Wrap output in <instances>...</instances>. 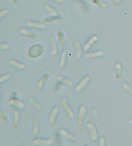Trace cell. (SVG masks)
<instances>
[{
  "instance_id": "6da1fadb",
  "label": "cell",
  "mask_w": 132,
  "mask_h": 146,
  "mask_svg": "<svg viewBox=\"0 0 132 146\" xmlns=\"http://www.w3.org/2000/svg\"><path fill=\"white\" fill-rule=\"evenodd\" d=\"M44 52V46L41 44H34L28 50V57L29 58L36 59L40 57Z\"/></svg>"
},
{
  "instance_id": "7a4b0ae2",
  "label": "cell",
  "mask_w": 132,
  "mask_h": 146,
  "mask_svg": "<svg viewBox=\"0 0 132 146\" xmlns=\"http://www.w3.org/2000/svg\"><path fill=\"white\" fill-rule=\"evenodd\" d=\"M87 127H88V131H89V135L90 139L93 141L97 140L98 138V133L96 127V125L93 123L89 122L87 123Z\"/></svg>"
},
{
  "instance_id": "3957f363",
  "label": "cell",
  "mask_w": 132,
  "mask_h": 146,
  "mask_svg": "<svg viewBox=\"0 0 132 146\" xmlns=\"http://www.w3.org/2000/svg\"><path fill=\"white\" fill-rule=\"evenodd\" d=\"M86 113H87V108H86L85 106L84 105L81 106L79 107L77 116H76V123L79 126H82L83 125Z\"/></svg>"
},
{
  "instance_id": "277c9868",
  "label": "cell",
  "mask_w": 132,
  "mask_h": 146,
  "mask_svg": "<svg viewBox=\"0 0 132 146\" xmlns=\"http://www.w3.org/2000/svg\"><path fill=\"white\" fill-rule=\"evenodd\" d=\"M61 104H62V108H63L64 111L66 112V114L68 115L70 118H73V117H74L75 114H74V110H72V108H71V107L69 106L68 104L67 99H66V98H63V99L62 100V102H61Z\"/></svg>"
},
{
  "instance_id": "5b68a950",
  "label": "cell",
  "mask_w": 132,
  "mask_h": 146,
  "mask_svg": "<svg viewBox=\"0 0 132 146\" xmlns=\"http://www.w3.org/2000/svg\"><path fill=\"white\" fill-rule=\"evenodd\" d=\"M52 143H53L52 139H42V138H36L33 142V145L37 146H48L51 145Z\"/></svg>"
},
{
  "instance_id": "8992f818",
  "label": "cell",
  "mask_w": 132,
  "mask_h": 146,
  "mask_svg": "<svg viewBox=\"0 0 132 146\" xmlns=\"http://www.w3.org/2000/svg\"><path fill=\"white\" fill-rule=\"evenodd\" d=\"M91 81V76H86L83 78L80 81L79 84H77L76 87V91L79 92L82 90L84 89Z\"/></svg>"
},
{
  "instance_id": "52a82bcc",
  "label": "cell",
  "mask_w": 132,
  "mask_h": 146,
  "mask_svg": "<svg viewBox=\"0 0 132 146\" xmlns=\"http://www.w3.org/2000/svg\"><path fill=\"white\" fill-rule=\"evenodd\" d=\"M58 132L60 135L62 136V137H63L64 138H65L66 139L70 141V143H76V139L75 137H74L73 134H70V132H68L67 130H65V129H61L58 131Z\"/></svg>"
},
{
  "instance_id": "ba28073f",
  "label": "cell",
  "mask_w": 132,
  "mask_h": 146,
  "mask_svg": "<svg viewBox=\"0 0 132 146\" xmlns=\"http://www.w3.org/2000/svg\"><path fill=\"white\" fill-rule=\"evenodd\" d=\"M98 39H99L98 36H97V35H93L92 37H90V38L88 39V41L86 42L85 44L84 45V46H83V49H84V51H86V52L88 51L91 47L93 46V45L94 44L97 40H98Z\"/></svg>"
},
{
  "instance_id": "9c48e42d",
  "label": "cell",
  "mask_w": 132,
  "mask_h": 146,
  "mask_svg": "<svg viewBox=\"0 0 132 146\" xmlns=\"http://www.w3.org/2000/svg\"><path fill=\"white\" fill-rule=\"evenodd\" d=\"M8 104L11 105H13V106H15L17 108H19V110H23V109L25 108V104H24V102L22 101H21V100L17 99V98H11L8 101Z\"/></svg>"
},
{
  "instance_id": "30bf717a",
  "label": "cell",
  "mask_w": 132,
  "mask_h": 146,
  "mask_svg": "<svg viewBox=\"0 0 132 146\" xmlns=\"http://www.w3.org/2000/svg\"><path fill=\"white\" fill-rule=\"evenodd\" d=\"M58 113H59L58 107H54L52 112H51V115H50L49 116V119H48V122H49L50 125H54L55 120H56V117H57Z\"/></svg>"
},
{
  "instance_id": "8fae6325",
  "label": "cell",
  "mask_w": 132,
  "mask_h": 146,
  "mask_svg": "<svg viewBox=\"0 0 132 146\" xmlns=\"http://www.w3.org/2000/svg\"><path fill=\"white\" fill-rule=\"evenodd\" d=\"M50 45H51V48H52V54H57V52H58V46H57L56 39H55L54 36H53V35L50 37Z\"/></svg>"
},
{
  "instance_id": "7c38bea8",
  "label": "cell",
  "mask_w": 132,
  "mask_h": 146,
  "mask_svg": "<svg viewBox=\"0 0 132 146\" xmlns=\"http://www.w3.org/2000/svg\"><path fill=\"white\" fill-rule=\"evenodd\" d=\"M28 26L30 27L35 28V29H46V26L44 23L42 22H34V21H29L27 23Z\"/></svg>"
},
{
  "instance_id": "4fadbf2b",
  "label": "cell",
  "mask_w": 132,
  "mask_h": 146,
  "mask_svg": "<svg viewBox=\"0 0 132 146\" xmlns=\"http://www.w3.org/2000/svg\"><path fill=\"white\" fill-rule=\"evenodd\" d=\"M103 54H104V52H103V50H98V51H96V52L87 54H86V57L88 59H95L103 56Z\"/></svg>"
},
{
  "instance_id": "5bb4252c",
  "label": "cell",
  "mask_w": 132,
  "mask_h": 146,
  "mask_svg": "<svg viewBox=\"0 0 132 146\" xmlns=\"http://www.w3.org/2000/svg\"><path fill=\"white\" fill-rule=\"evenodd\" d=\"M32 124H33V134H37L39 132L40 129V124L39 121H38V119L36 117H33L32 119Z\"/></svg>"
},
{
  "instance_id": "9a60e30c",
  "label": "cell",
  "mask_w": 132,
  "mask_h": 146,
  "mask_svg": "<svg viewBox=\"0 0 132 146\" xmlns=\"http://www.w3.org/2000/svg\"><path fill=\"white\" fill-rule=\"evenodd\" d=\"M74 48H75L76 51V57L77 59H79L82 56V48L81 46L80 42L79 41H76L74 43Z\"/></svg>"
},
{
  "instance_id": "2e32d148",
  "label": "cell",
  "mask_w": 132,
  "mask_h": 146,
  "mask_svg": "<svg viewBox=\"0 0 132 146\" xmlns=\"http://www.w3.org/2000/svg\"><path fill=\"white\" fill-rule=\"evenodd\" d=\"M20 121V114L19 111L17 110H14L13 112V127L14 129H16L19 124Z\"/></svg>"
},
{
  "instance_id": "e0dca14e",
  "label": "cell",
  "mask_w": 132,
  "mask_h": 146,
  "mask_svg": "<svg viewBox=\"0 0 132 146\" xmlns=\"http://www.w3.org/2000/svg\"><path fill=\"white\" fill-rule=\"evenodd\" d=\"M57 80H58L59 82H60L63 83L65 85H68V86L70 87V88H72V87L74 86V83H73V82L71 81L70 79H68V78L66 77H64V76H57Z\"/></svg>"
},
{
  "instance_id": "ac0fdd59",
  "label": "cell",
  "mask_w": 132,
  "mask_h": 146,
  "mask_svg": "<svg viewBox=\"0 0 132 146\" xmlns=\"http://www.w3.org/2000/svg\"><path fill=\"white\" fill-rule=\"evenodd\" d=\"M9 62H10V64L12 65L13 67L16 68L17 69H19V70H23V69H24L25 67H26L25 64L22 63V62H18V61H16V60H11L9 61Z\"/></svg>"
},
{
  "instance_id": "d6986e66",
  "label": "cell",
  "mask_w": 132,
  "mask_h": 146,
  "mask_svg": "<svg viewBox=\"0 0 132 146\" xmlns=\"http://www.w3.org/2000/svg\"><path fill=\"white\" fill-rule=\"evenodd\" d=\"M115 70H116V79H120L123 76V68L120 62L115 64Z\"/></svg>"
},
{
  "instance_id": "ffe728a7",
  "label": "cell",
  "mask_w": 132,
  "mask_h": 146,
  "mask_svg": "<svg viewBox=\"0 0 132 146\" xmlns=\"http://www.w3.org/2000/svg\"><path fill=\"white\" fill-rule=\"evenodd\" d=\"M21 33L23 35H24V36L30 38L33 40L35 39V37H36V35H35V34H34V33L31 32L30 30H29V29H26V28H22V29H21Z\"/></svg>"
},
{
  "instance_id": "44dd1931",
  "label": "cell",
  "mask_w": 132,
  "mask_h": 146,
  "mask_svg": "<svg viewBox=\"0 0 132 146\" xmlns=\"http://www.w3.org/2000/svg\"><path fill=\"white\" fill-rule=\"evenodd\" d=\"M66 60H67V52H66V50H62L60 60V68H63L65 66V63H66Z\"/></svg>"
},
{
  "instance_id": "7402d4cb",
  "label": "cell",
  "mask_w": 132,
  "mask_h": 146,
  "mask_svg": "<svg viewBox=\"0 0 132 146\" xmlns=\"http://www.w3.org/2000/svg\"><path fill=\"white\" fill-rule=\"evenodd\" d=\"M45 9L46 10L47 12L52 16H59L57 11L54 8H53L50 5H48V4H46L45 5Z\"/></svg>"
},
{
  "instance_id": "603a6c76",
  "label": "cell",
  "mask_w": 132,
  "mask_h": 146,
  "mask_svg": "<svg viewBox=\"0 0 132 146\" xmlns=\"http://www.w3.org/2000/svg\"><path fill=\"white\" fill-rule=\"evenodd\" d=\"M57 40L60 46H63L65 44V36H64L63 32L59 30L57 33Z\"/></svg>"
},
{
  "instance_id": "cb8c5ba5",
  "label": "cell",
  "mask_w": 132,
  "mask_h": 146,
  "mask_svg": "<svg viewBox=\"0 0 132 146\" xmlns=\"http://www.w3.org/2000/svg\"><path fill=\"white\" fill-rule=\"evenodd\" d=\"M48 78H49V75L48 74H45L44 76H42L40 79H39V81L38 82V86L39 88H43L44 84L48 81Z\"/></svg>"
},
{
  "instance_id": "d4e9b609",
  "label": "cell",
  "mask_w": 132,
  "mask_h": 146,
  "mask_svg": "<svg viewBox=\"0 0 132 146\" xmlns=\"http://www.w3.org/2000/svg\"><path fill=\"white\" fill-rule=\"evenodd\" d=\"M29 103H30V104H31L32 106H33V107L35 109V110H40V109H41V106H40V104L37 102L36 100H34L33 97H30L29 99Z\"/></svg>"
},
{
  "instance_id": "484cf974",
  "label": "cell",
  "mask_w": 132,
  "mask_h": 146,
  "mask_svg": "<svg viewBox=\"0 0 132 146\" xmlns=\"http://www.w3.org/2000/svg\"><path fill=\"white\" fill-rule=\"evenodd\" d=\"M61 21V18L59 16H52V18H46L44 19V22L46 23H54Z\"/></svg>"
},
{
  "instance_id": "4316f807",
  "label": "cell",
  "mask_w": 132,
  "mask_h": 146,
  "mask_svg": "<svg viewBox=\"0 0 132 146\" xmlns=\"http://www.w3.org/2000/svg\"><path fill=\"white\" fill-rule=\"evenodd\" d=\"M93 3L96 5H98V7H101V8H106L107 7L106 3H105L104 2L101 1V0H93Z\"/></svg>"
},
{
  "instance_id": "83f0119b",
  "label": "cell",
  "mask_w": 132,
  "mask_h": 146,
  "mask_svg": "<svg viewBox=\"0 0 132 146\" xmlns=\"http://www.w3.org/2000/svg\"><path fill=\"white\" fill-rule=\"evenodd\" d=\"M123 86L124 89H125V90H126V91L128 92V93H129V94H130L131 96H132V88L131 87L130 85L128 84V83H125V82L123 83Z\"/></svg>"
},
{
  "instance_id": "f1b7e54d",
  "label": "cell",
  "mask_w": 132,
  "mask_h": 146,
  "mask_svg": "<svg viewBox=\"0 0 132 146\" xmlns=\"http://www.w3.org/2000/svg\"><path fill=\"white\" fill-rule=\"evenodd\" d=\"M11 78V75L9 74H6L5 75H2V76H0V83L5 82L7 80H8L9 79Z\"/></svg>"
},
{
  "instance_id": "f546056e",
  "label": "cell",
  "mask_w": 132,
  "mask_h": 146,
  "mask_svg": "<svg viewBox=\"0 0 132 146\" xmlns=\"http://www.w3.org/2000/svg\"><path fill=\"white\" fill-rule=\"evenodd\" d=\"M10 48V44L9 43H0V51H5Z\"/></svg>"
},
{
  "instance_id": "4dcf8cb0",
  "label": "cell",
  "mask_w": 132,
  "mask_h": 146,
  "mask_svg": "<svg viewBox=\"0 0 132 146\" xmlns=\"http://www.w3.org/2000/svg\"><path fill=\"white\" fill-rule=\"evenodd\" d=\"M0 119H1L2 121H4L5 123H7V122H8L7 117H6V115H5V114H4L1 110H0Z\"/></svg>"
},
{
  "instance_id": "1f68e13d",
  "label": "cell",
  "mask_w": 132,
  "mask_h": 146,
  "mask_svg": "<svg viewBox=\"0 0 132 146\" xmlns=\"http://www.w3.org/2000/svg\"><path fill=\"white\" fill-rule=\"evenodd\" d=\"M7 13H8V11L7 10H3V11H0V19L7 16Z\"/></svg>"
},
{
  "instance_id": "d6a6232c",
  "label": "cell",
  "mask_w": 132,
  "mask_h": 146,
  "mask_svg": "<svg viewBox=\"0 0 132 146\" xmlns=\"http://www.w3.org/2000/svg\"><path fill=\"white\" fill-rule=\"evenodd\" d=\"M99 145L100 146H105V145H106V141H105V138L104 137H101V139H100Z\"/></svg>"
},
{
  "instance_id": "836d02e7",
  "label": "cell",
  "mask_w": 132,
  "mask_h": 146,
  "mask_svg": "<svg viewBox=\"0 0 132 146\" xmlns=\"http://www.w3.org/2000/svg\"><path fill=\"white\" fill-rule=\"evenodd\" d=\"M12 1L13 3L16 6H19V0H11Z\"/></svg>"
},
{
  "instance_id": "e575fe53",
  "label": "cell",
  "mask_w": 132,
  "mask_h": 146,
  "mask_svg": "<svg viewBox=\"0 0 132 146\" xmlns=\"http://www.w3.org/2000/svg\"><path fill=\"white\" fill-rule=\"evenodd\" d=\"M121 0H113V5H117Z\"/></svg>"
},
{
  "instance_id": "d590c367",
  "label": "cell",
  "mask_w": 132,
  "mask_h": 146,
  "mask_svg": "<svg viewBox=\"0 0 132 146\" xmlns=\"http://www.w3.org/2000/svg\"><path fill=\"white\" fill-rule=\"evenodd\" d=\"M54 1L57 2V3H59V4L63 3V0H54Z\"/></svg>"
},
{
  "instance_id": "8d00e7d4",
  "label": "cell",
  "mask_w": 132,
  "mask_h": 146,
  "mask_svg": "<svg viewBox=\"0 0 132 146\" xmlns=\"http://www.w3.org/2000/svg\"><path fill=\"white\" fill-rule=\"evenodd\" d=\"M1 96H2V90L0 89V104H1Z\"/></svg>"
},
{
  "instance_id": "74e56055",
  "label": "cell",
  "mask_w": 132,
  "mask_h": 146,
  "mask_svg": "<svg viewBox=\"0 0 132 146\" xmlns=\"http://www.w3.org/2000/svg\"><path fill=\"white\" fill-rule=\"evenodd\" d=\"M129 123L131 124V125H132V119H131V120H129Z\"/></svg>"
},
{
  "instance_id": "f35d334b",
  "label": "cell",
  "mask_w": 132,
  "mask_h": 146,
  "mask_svg": "<svg viewBox=\"0 0 132 146\" xmlns=\"http://www.w3.org/2000/svg\"><path fill=\"white\" fill-rule=\"evenodd\" d=\"M71 1H75V2H79L80 0H71Z\"/></svg>"
}]
</instances>
